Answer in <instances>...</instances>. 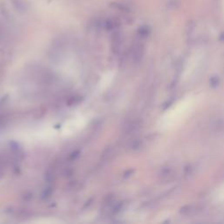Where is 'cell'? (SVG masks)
Wrapping results in <instances>:
<instances>
[{
  "label": "cell",
  "mask_w": 224,
  "mask_h": 224,
  "mask_svg": "<svg viewBox=\"0 0 224 224\" xmlns=\"http://www.w3.org/2000/svg\"><path fill=\"white\" fill-rule=\"evenodd\" d=\"M193 106V100L191 98H186L183 101L180 102L179 103L172 108L165 115L164 119V125L165 128H170L173 127L179 123L181 122L191 110V107Z\"/></svg>",
  "instance_id": "obj_1"
}]
</instances>
